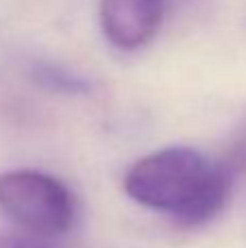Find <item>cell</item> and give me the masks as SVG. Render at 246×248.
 <instances>
[{
	"label": "cell",
	"mask_w": 246,
	"mask_h": 248,
	"mask_svg": "<svg viewBox=\"0 0 246 248\" xmlns=\"http://www.w3.org/2000/svg\"><path fill=\"white\" fill-rule=\"evenodd\" d=\"M124 192L148 209L196 227L222 211L229 198V172L199 150L172 146L131 166Z\"/></svg>",
	"instance_id": "1"
},
{
	"label": "cell",
	"mask_w": 246,
	"mask_h": 248,
	"mask_svg": "<svg viewBox=\"0 0 246 248\" xmlns=\"http://www.w3.org/2000/svg\"><path fill=\"white\" fill-rule=\"evenodd\" d=\"M0 209L37 237H57L70 231L77 216L70 189L59 179L37 170L0 174Z\"/></svg>",
	"instance_id": "2"
},
{
	"label": "cell",
	"mask_w": 246,
	"mask_h": 248,
	"mask_svg": "<svg viewBox=\"0 0 246 248\" xmlns=\"http://www.w3.org/2000/svg\"><path fill=\"white\" fill-rule=\"evenodd\" d=\"M164 0H100V26L120 50H138L155 37Z\"/></svg>",
	"instance_id": "3"
},
{
	"label": "cell",
	"mask_w": 246,
	"mask_h": 248,
	"mask_svg": "<svg viewBox=\"0 0 246 248\" xmlns=\"http://www.w3.org/2000/svg\"><path fill=\"white\" fill-rule=\"evenodd\" d=\"M33 78L37 81V85L46 87L50 92H59V94H85L90 92V83L83 77L70 72L63 65L55 63H35L33 68Z\"/></svg>",
	"instance_id": "4"
},
{
	"label": "cell",
	"mask_w": 246,
	"mask_h": 248,
	"mask_svg": "<svg viewBox=\"0 0 246 248\" xmlns=\"http://www.w3.org/2000/svg\"><path fill=\"white\" fill-rule=\"evenodd\" d=\"M0 248H52L44 244L42 240H31V237H0Z\"/></svg>",
	"instance_id": "5"
},
{
	"label": "cell",
	"mask_w": 246,
	"mask_h": 248,
	"mask_svg": "<svg viewBox=\"0 0 246 248\" xmlns=\"http://www.w3.org/2000/svg\"><path fill=\"white\" fill-rule=\"evenodd\" d=\"M231 166L246 168V135L240 140V144L233 148V155H231Z\"/></svg>",
	"instance_id": "6"
}]
</instances>
